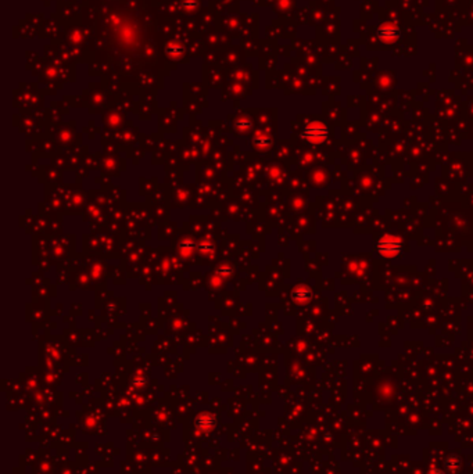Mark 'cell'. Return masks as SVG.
<instances>
[{"mask_svg": "<svg viewBox=\"0 0 473 474\" xmlns=\"http://www.w3.org/2000/svg\"><path fill=\"white\" fill-rule=\"evenodd\" d=\"M376 248H378V251H379L381 257L394 258L401 252V241L398 238H394V237L386 236L379 240Z\"/></svg>", "mask_w": 473, "mask_h": 474, "instance_id": "6da1fadb", "label": "cell"}, {"mask_svg": "<svg viewBox=\"0 0 473 474\" xmlns=\"http://www.w3.org/2000/svg\"><path fill=\"white\" fill-rule=\"evenodd\" d=\"M376 35H378V39L380 42L394 43L400 39L401 29H400V27L397 25L396 22H383V24L379 25V28L376 31Z\"/></svg>", "mask_w": 473, "mask_h": 474, "instance_id": "7a4b0ae2", "label": "cell"}, {"mask_svg": "<svg viewBox=\"0 0 473 474\" xmlns=\"http://www.w3.org/2000/svg\"><path fill=\"white\" fill-rule=\"evenodd\" d=\"M304 136L314 143H319V142H324L328 136V129L324 124L321 122H312L310 125L305 128L304 131Z\"/></svg>", "mask_w": 473, "mask_h": 474, "instance_id": "3957f363", "label": "cell"}, {"mask_svg": "<svg viewBox=\"0 0 473 474\" xmlns=\"http://www.w3.org/2000/svg\"><path fill=\"white\" fill-rule=\"evenodd\" d=\"M184 46L182 45H179V43H170L167 47H165V53L168 54L170 57H174V58H177V57H181L184 54Z\"/></svg>", "mask_w": 473, "mask_h": 474, "instance_id": "277c9868", "label": "cell"}, {"mask_svg": "<svg viewBox=\"0 0 473 474\" xmlns=\"http://www.w3.org/2000/svg\"><path fill=\"white\" fill-rule=\"evenodd\" d=\"M184 7L189 8V10H194V8L197 7V1H196V0H186L184 3Z\"/></svg>", "mask_w": 473, "mask_h": 474, "instance_id": "5b68a950", "label": "cell"}]
</instances>
